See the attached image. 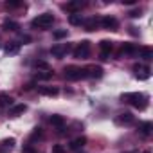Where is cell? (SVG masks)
<instances>
[{
  "label": "cell",
  "instance_id": "1",
  "mask_svg": "<svg viewBox=\"0 0 153 153\" xmlns=\"http://www.w3.org/2000/svg\"><path fill=\"white\" fill-rule=\"evenodd\" d=\"M121 101L123 103H128L131 105L133 108H139V110H146L148 106V97L140 92H128V94H123L121 96Z\"/></svg>",
  "mask_w": 153,
  "mask_h": 153
},
{
  "label": "cell",
  "instance_id": "2",
  "mask_svg": "<svg viewBox=\"0 0 153 153\" xmlns=\"http://www.w3.org/2000/svg\"><path fill=\"white\" fill-rule=\"evenodd\" d=\"M52 24H54V15H51V13H42L31 22V25L34 29H49Z\"/></svg>",
  "mask_w": 153,
  "mask_h": 153
},
{
  "label": "cell",
  "instance_id": "3",
  "mask_svg": "<svg viewBox=\"0 0 153 153\" xmlns=\"http://www.w3.org/2000/svg\"><path fill=\"white\" fill-rule=\"evenodd\" d=\"M63 76L70 81H78V79L83 78V68L78 67V65H68V67L63 68Z\"/></svg>",
  "mask_w": 153,
  "mask_h": 153
},
{
  "label": "cell",
  "instance_id": "4",
  "mask_svg": "<svg viewBox=\"0 0 153 153\" xmlns=\"http://www.w3.org/2000/svg\"><path fill=\"white\" fill-rule=\"evenodd\" d=\"M103 76V67L99 65H88L83 67V78H90V79H97Z\"/></svg>",
  "mask_w": 153,
  "mask_h": 153
},
{
  "label": "cell",
  "instance_id": "5",
  "mask_svg": "<svg viewBox=\"0 0 153 153\" xmlns=\"http://www.w3.org/2000/svg\"><path fill=\"white\" fill-rule=\"evenodd\" d=\"M88 54H90V42H88V40L79 42V43H78V47L74 49V56H76V58H79V59L88 58Z\"/></svg>",
  "mask_w": 153,
  "mask_h": 153
},
{
  "label": "cell",
  "instance_id": "6",
  "mask_svg": "<svg viewBox=\"0 0 153 153\" xmlns=\"http://www.w3.org/2000/svg\"><path fill=\"white\" fill-rule=\"evenodd\" d=\"M112 49H114V45H112V42H110V40H101V42H99V51H101V59H108V56H110V52H112Z\"/></svg>",
  "mask_w": 153,
  "mask_h": 153
},
{
  "label": "cell",
  "instance_id": "7",
  "mask_svg": "<svg viewBox=\"0 0 153 153\" xmlns=\"http://www.w3.org/2000/svg\"><path fill=\"white\" fill-rule=\"evenodd\" d=\"M99 25H103V27L108 29V31H115L117 25H119V22H117V18H114V16H103L101 22H99Z\"/></svg>",
  "mask_w": 153,
  "mask_h": 153
},
{
  "label": "cell",
  "instance_id": "8",
  "mask_svg": "<svg viewBox=\"0 0 153 153\" xmlns=\"http://www.w3.org/2000/svg\"><path fill=\"white\" fill-rule=\"evenodd\" d=\"M68 51H70V45H67V43H59V45H54L51 49L54 58H63L65 54H68Z\"/></svg>",
  "mask_w": 153,
  "mask_h": 153
},
{
  "label": "cell",
  "instance_id": "9",
  "mask_svg": "<svg viewBox=\"0 0 153 153\" xmlns=\"http://www.w3.org/2000/svg\"><path fill=\"white\" fill-rule=\"evenodd\" d=\"M133 115L130 114V112H124V114H119L117 117H115V124H119V126H128V124H133Z\"/></svg>",
  "mask_w": 153,
  "mask_h": 153
},
{
  "label": "cell",
  "instance_id": "10",
  "mask_svg": "<svg viewBox=\"0 0 153 153\" xmlns=\"http://www.w3.org/2000/svg\"><path fill=\"white\" fill-rule=\"evenodd\" d=\"M133 70H135L137 79H148L149 78V67H146V65H135Z\"/></svg>",
  "mask_w": 153,
  "mask_h": 153
},
{
  "label": "cell",
  "instance_id": "11",
  "mask_svg": "<svg viewBox=\"0 0 153 153\" xmlns=\"http://www.w3.org/2000/svg\"><path fill=\"white\" fill-rule=\"evenodd\" d=\"M38 92L42 94V96H49V97H54V96H58V87H40L38 88Z\"/></svg>",
  "mask_w": 153,
  "mask_h": 153
},
{
  "label": "cell",
  "instance_id": "12",
  "mask_svg": "<svg viewBox=\"0 0 153 153\" xmlns=\"http://www.w3.org/2000/svg\"><path fill=\"white\" fill-rule=\"evenodd\" d=\"M135 52H139V47L135 43H123L119 54H135Z\"/></svg>",
  "mask_w": 153,
  "mask_h": 153
},
{
  "label": "cell",
  "instance_id": "13",
  "mask_svg": "<svg viewBox=\"0 0 153 153\" xmlns=\"http://www.w3.org/2000/svg\"><path fill=\"white\" fill-rule=\"evenodd\" d=\"M25 110H27V106H25L24 103H22V105H13V106L9 108V115H11V117H18V115L24 114Z\"/></svg>",
  "mask_w": 153,
  "mask_h": 153
},
{
  "label": "cell",
  "instance_id": "14",
  "mask_svg": "<svg viewBox=\"0 0 153 153\" xmlns=\"http://www.w3.org/2000/svg\"><path fill=\"white\" fill-rule=\"evenodd\" d=\"M83 6H85V4L78 0V2H68V4L65 6V9H67V11H70L72 15H76L78 11H81V7H83Z\"/></svg>",
  "mask_w": 153,
  "mask_h": 153
},
{
  "label": "cell",
  "instance_id": "15",
  "mask_svg": "<svg viewBox=\"0 0 153 153\" xmlns=\"http://www.w3.org/2000/svg\"><path fill=\"white\" fill-rule=\"evenodd\" d=\"M139 131L142 133V135H149L151 133V130H153V124L149 123V121H144V123H139Z\"/></svg>",
  "mask_w": 153,
  "mask_h": 153
},
{
  "label": "cell",
  "instance_id": "16",
  "mask_svg": "<svg viewBox=\"0 0 153 153\" xmlns=\"http://www.w3.org/2000/svg\"><path fill=\"white\" fill-rule=\"evenodd\" d=\"M13 106V97L7 94H0V108H9Z\"/></svg>",
  "mask_w": 153,
  "mask_h": 153
},
{
  "label": "cell",
  "instance_id": "17",
  "mask_svg": "<svg viewBox=\"0 0 153 153\" xmlns=\"http://www.w3.org/2000/svg\"><path fill=\"white\" fill-rule=\"evenodd\" d=\"M99 22H101V18L92 16V18H88V20H87V22H83V24H85V29H87V31H94V29L99 25Z\"/></svg>",
  "mask_w": 153,
  "mask_h": 153
},
{
  "label": "cell",
  "instance_id": "18",
  "mask_svg": "<svg viewBox=\"0 0 153 153\" xmlns=\"http://www.w3.org/2000/svg\"><path fill=\"white\" fill-rule=\"evenodd\" d=\"M85 144H87V137H83V135H81V137L74 139V140L70 142V148H72V149H79V148H83Z\"/></svg>",
  "mask_w": 153,
  "mask_h": 153
},
{
  "label": "cell",
  "instance_id": "19",
  "mask_svg": "<svg viewBox=\"0 0 153 153\" xmlns=\"http://www.w3.org/2000/svg\"><path fill=\"white\" fill-rule=\"evenodd\" d=\"M51 124H54V126H58V128H63V124H65V117L63 115H51Z\"/></svg>",
  "mask_w": 153,
  "mask_h": 153
},
{
  "label": "cell",
  "instance_id": "20",
  "mask_svg": "<svg viewBox=\"0 0 153 153\" xmlns=\"http://www.w3.org/2000/svg\"><path fill=\"white\" fill-rule=\"evenodd\" d=\"M68 22H70V25H81L85 20H83V16L79 13H76V15H70L68 16Z\"/></svg>",
  "mask_w": 153,
  "mask_h": 153
},
{
  "label": "cell",
  "instance_id": "21",
  "mask_svg": "<svg viewBox=\"0 0 153 153\" xmlns=\"http://www.w3.org/2000/svg\"><path fill=\"white\" fill-rule=\"evenodd\" d=\"M139 52H140V56H142L146 61L153 58V49H151V47H140V49H139Z\"/></svg>",
  "mask_w": 153,
  "mask_h": 153
},
{
  "label": "cell",
  "instance_id": "22",
  "mask_svg": "<svg viewBox=\"0 0 153 153\" xmlns=\"http://www.w3.org/2000/svg\"><path fill=\"white\" fill-rule=\"evenodd\" d=\"M2 27H4L6 31H18V29H20V25H18L16 22H13V20H6Z\"/></svg>",
  "mask_w": 153,
  "mask_h": 153
},
{
  "label": "cell",
  "instance_id": "23",
  "mask_svg": "<svg viewBox=\"0 0 153 153\" xmlns=\"http://www.w3.org/2000/svg\"><path fill=\"white\" fill-rule=\"evenodd\" d=\"M51 78H52V72L51 70H43V72L36 74V79H51Z\"/></svg>",
  "mask_w": 153,
  "mask_h": 153
},
{
  "label": "cell",
  "instance_id": "24",
  "mask_svg": "<svg viewBox=\"0 0 153 153\" xmlns=\"http://www.w3.org/2000/svg\"><path fill=\"white\" fill-rule=\"evenodd\" d=\"M0 146H2V148H9V149H11V148L15 146V139H4L2 142H0Z\"/></svg>",
  "mask_w": 153,
  "mask_h": 153
},
{
  "label": "cell",
  "instance_id": "25",
  "mask_svg": "<svg viewBox=\"0 0 153 153\" xmlns=\"http://www.w3.org/2000/svg\"><path fill=\"white\" fill-rule=\"evenodd\" d=\"M18 47H20V45H18V43H15V42H13V43H11V45H7V47H6V52H7V54H15V52H16V51H18Z\"/></svg>",
  "mask_w": 153,
  "mask_h": 153
},
{
  "label": "cell",
  "instance_id": "26",
  "mask_svg": "<svg viewBox=\"0 0 153 153\" xmlns=\"http://www.w3.org/2000/svg\"><path fill=\"white\" fill-rule=\"evenodd\" d=\"M52 153H67V148L61 144H54L52 146Z\"/></svg>",
  "mask_w": 153,
  "mask_h": 153
},
{
  "label": "cell",
  "instance_id": "27",
  "mask_svg": "<svg viewBox=\"0 0 153 153\" xmlns=\"http://www.w3.org/2000/svg\"><path fill=\"white\" fill-rule=\"evenodd\" d=\"M42 135H43V133H42V128H34V131L31 133V139H33V140H34V139H42Z\"/></svg>",
  "mask_w": 153,
  "mask_h": 153
},
{
  "label": "cell",
  "instance_id": "28",
  "mask_svg": "<svg viewBox=\"0 0 153 153\" xmlns=\"http://www.w3.org/2000/svg\"><path fill=\"white\" fill-rule=\"evenodd\" d=\"M7 9H15V7H22V2H6Z\"/></svg>",
  "mask_w": 153,
  "mask_h": 153
},
{
  "label": "cell",
  "instance_id": "29",
  "mask_svg": "<svg viewBox=\"0 0 153 153\" xmlns=\"http://www.w3.org/2000/svg\"><path fill=\"white\" fill-rule=\"evenodd\" d=\"M34 65H36V67H38V68H43V70H51V68H49V65H47V63H45V61H36V63H34Z\"/></svg>",
  "mask_w": 153,
  "mask_h": 153
},
{
  "label": "cell",
  "instance_id": "30",
  "mask_svg": "<svg viewBox=\"0 0 153 153\" xmlns=\"http://www.w3.org/2000/svg\"><path fill=\"white\" fill-rule=\"evenodd\" d=\"M140 13H142L140 9H133V11H130V16H131V18H139Z\"/></svg>",
  "mask_w": 153,
  "mask_h": 153
},
{
  "label": "cell",
  "instance_id": "31",
  "mask_svg": "<svg viewBox=\"0 0 153 153\" xmlns=\"http://www.w3.org/2000/svg\"><path fill=\"white\" fill-rule=\"evenodd\" d=\"M54 36H56V38H65V36H67V29H63V31H56Z\"/></svg>",
  "mask_w": 153,
  "mask_h": 153
},
{
  "label": "cell",
  "instance_id": "32",
  "mask_svg": "<svg viewBox=\"0 0 153 153\" xmlns=\"http://www.w3.org/2000/svg\"><path fill=\"white\" fill-rule=\"evenodd\" d=\"M24 153H38V151H36L33 146H25V148H24Z\"/></svg>",
  "mask_w": 153,
  "mask_h": 153
},
{
  "label": "cell",
  "instance_id": "33",
  "mask_svg": "<svg viewBox=\"0 0 153 153\" xmlns=\"http://www.w3.org/2000/svg\"><path fill=\"white\" fill-rule=\"evenodd\" d=\"M123 4H128V6H131V4H135V0H123Z\"/></svg>",
  "mask_w": 153,
  "mask_h": 153
},
{
  "label": "cell",
  "instance_id": "34",
  "mask_svg": "<svg viewBox=\"0 0 153 153\" xmlns=\"http://www.w3.org/2000/svg\"><path fill=\"white\" fill-rule=\"evenodd\" d=\"M144 153H149V151H144Z\"/></svg>",
  "mask_w": 153,
  "mask_h": 153
}]
</instances>
